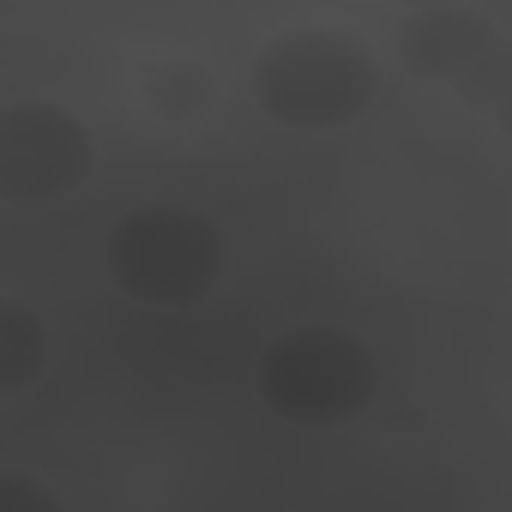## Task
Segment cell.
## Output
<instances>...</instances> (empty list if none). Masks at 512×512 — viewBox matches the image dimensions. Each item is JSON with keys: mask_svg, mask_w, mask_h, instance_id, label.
<instances>
[{"mask_svg": "<svg viewBox=\"0 0 512 512\" xmlns=\"http://www.w3.org/2000/svg\"><path fill=\"white\" fill-rule=\"evenodd\" d=\"M43 356H49V344H43V332H37L31 308L7 302V308H0V392L19 398V392L37 380Z\"/></svg>", "mask_w": 512, "mask_h": 512, "instance_id": "6", "label": "cell"}, {"mask_svg": "<svg viewBox=\"0 0 512 512\" xmlns=\"http://www.w3.org/2000/svg\"><path fill=\"white\" fill-rule=\"evenodd\" d=\"M494 49H500L494 25L452 7V0H428V7H416L398 25V61L428 85H470V79L494 73L488 67Z\"/></svg>", "mask_w": 512, "mask_h": 512, "instance_id": "5", "label": "cell"}, {"mask_svg": "<svg viewBox=\"0 0 512 512\" xmlns=\"http://www.w3.org/2000/svg\"><path fill=\"white\" fill-rule=\"evenodd\" d=\"M253 386H260L266 410H278L284 422L302 428H332V422H356L374 392H380V356L362 332L332 326V320H308L278 332L260 362H253Z\"/></svg>", "mask_w": 512, "mask_h": 512, "instance_id": "2", "label": "cell"}, {"mask_svg": "<svg viewBox=\"0 0 512 512\" xmlns=\"http://www.w3.org/2000/svg\"><path fill=\"white\" fill-rule=\"evenodd\" d=\"M91 175L85 127L55 103H13L0 127V193L13 205H49L79 193Z\"/></svg>", "mask_w": 512, "mask_h": 512, "instance_id": "4", "label": "cell"}, {"mask_svg": "<svg viewBox=\"0 0 512 512\" xmlns=\"http://www.w3.org/2000/svg\"><path fill=\"white\" fill-rule=\"evenodd\" d=\"M410 7H428V0H410Z\"/></svg>", "mask_w": 512, "mask_h": 512, "instance_id": "8", "label": "cell"}, {"mask_svg": "<svg viewBox=\"0 0 512 512\" xmlns=\"http://www.w3.org/2000/svg\"><path fill=\"white\" fill-rule=\"evenodd\" d=\"M253 97L284 127H350L374 91H380V61L368 43L344 31H278L253 55Z\"/></svg>", "mask_w": 512, "mask_h": 512, "instance_id": "3", "label": "cell"}, {"mask_svg": "<svg viewBox=\"0 0 512 512\" xmlns=\"http://www.w3.org/2000/svg\"><path fill=\"white\" fill-rule=\"evenodd\" d=\"M494 115H500V127H506V139H512V85L494 97Z\"/></svg>", "mask_w": 512, "mask_h": 512, "instance_id": "7", "label": "cell"}, {"mask_svg": "<svg viewBox=\"0 0 512 512\" xmlns=\"http://www.w3.org/2000/svg\"><path fill=\"white\" fill-rule=\"evenodd\" d=\"M229 266V241L217 229V217L193 211V205H133L109 223L103 235V272L127 302L145 308H193L223 284Z\"/></svg>", "mask_w": 512, "mask_h": 512, "instance_id": "1", "label": "cell"}]
</instances>
